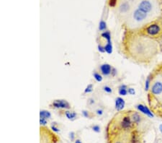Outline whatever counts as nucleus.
<instances>
[{
    "mask_svg": "<svg viewBox=\"0 0 162 143\" xmlns=\"http://www.w3.org/2000/svg\"><path fill=\"white\" fill-rule=\"evenodd\" d=\"M96 114H97V115H99V116H102L103 114V110L99 108V109H97V111H96Z\"/></svg>",
    "mask_w": 162,
    "mask_h": 143,
    "instance_id": "obj_28",
    "label": "nucleus"
},
{
    "mask_svg": "<svg viewBox=\"0 0 162 143\" xmlns=\"http://www.w3.org/2000/svg\"><path fill=\"white\" fill-rule=\"evenodd\" d=\"M70 139H71V141H73V140H74V138H75V134H74V132H71L70 133Z\"/></svg>",
    "mask_w": 162,
    "mask_h": 143,
    "instance_id": "obj_30",
    "label": "nucleus"
},
{
    "mask_svg": "<svg viewBox=\"0 0 162 143\" xmlns=\"http://www.w3.org/2000/svg\"><path fill=\"white\" fill-rule=\"evenodd\" d=\"M93 76H94V78L96 80V81L97 82H102L103 80V78H102V74H100L98 73V72H94L93 73Z\"/></svg>",
    "mask_w": 162,
    "mask_h": 143,
    "instance_id": "obj_17",
    "label": "nucleus"
},
{
    "mask_svg": "<svg viewBox=\"0 0 162 143\" xmlns=\"http://www.w3.org/2000/svg\"><path fill=\"white\" fill-rule=\"evenodd\" d=\"M105 52L108 53V54H111L112 53V42H107L106 44L105 45Z\"/></svg>",
    "mask_w": 162,
    "mask_h": 143,
    "instance_id": "obj_15",
    "label": "nucleus"
},
{
    "mask_svg": "<svg viewBox=\"0 0 162 143\" xmlns=\"http://www.w3.org/2000/svg\"><path fill=\"white\" fill-rule=\"evenodd\" d=\"M51 117V114L49 111H46V110H42L40 111V119H50Z\"/></svg>",
    "mask_w": 162,
    "mask_h": 143,
    "instance_id": "obj_12",
    "label": "nucleus"
},
{
    "mask_svg": "<svg viewBox=\"0 0 162 143\" xmlns=\"http://www.w3.org/2000/svg\"><path fill=\"white\" fill-rule=\"evenodd\" d=\"M99 30L102 32H104V31H107V23L106 22H105L104 20H101L99 24Z\"/></svg>",
    "mask_w": 162,
    "mask_h": 143,
    "instance_id": "obj_16",
    "label": "nucleus"
},
{
    "mask_svg": "<svg viewBox=\"0 0 162 143\" xmlns=\"http://www.w3.org/2000/svg\"><path fill=\"white\" fill-rule=\"evenodd\" d=\"M125 105V102L124 99H123L120 97H118L115 99V109L117 111H121L123 109Z\"/></svg>",
    "mask_w": 162,
    "mask_h": 143,
    "instance_id": "obj_8",
    "label": "nucleus"
},
{
    "mask_svg": "<svg viewBox=\"0 0 162 143\" xmlns=\"http://www.w3.org/2000/svg\"><path fill=\"white\" fill-rule=\"evenodd\" d=\"M158 43L159 44V48H160V51L162 52V37L159 40H158Z\"/></svg>",
    "mask_w": 162,
    "mask_h": 143,
    "instance_id": "obj_27",
    "label": "nucleus"
},
{
    "mask_svg": "<svg viewBox=\"0 0 162 143\" xmlns=\"http://www.w3.org/2000/svg\"><path fill=\"white\" fill-rule=\"evenodd\" d=\"M127 93L130 95H134L135 94V90L133 88H128L127 89Z\"/></svg>",
    "mask_w": 162,
    "mask_h": 143,
    "instance_id": "obj_26",
    "label": "nucleus"
},
{
    "mask_svg": "<svg viewBox=\"0 0 162 143\" xmlns=\"http://www.w3.org/2000/svg\"><path fill=\"white\" fill-rule=\"evenodd\" d=\"M130 4H129L128 2H124L120 5V7H119V9L120 11V13L123 14H125L127 13V12H129V9H130Z\"/></svg>",
    "mask_w": 162,
    "mask_h": 143,
    "instance_id": "obj_10",
    "label": "nucleus"
},
{
    "mask_svg": "<svg viewBox=\"0 0 162 143\" xmlns=\"http://www.w3.org/2000/svg\"><path fill=\"white\" fill-rule=\"evenodd\" d=\"M112 67L110 64H103L100 67V73L104 76H109L112 73Z\"/></svg>",
    "mask_w": 162,
    "mask_h": 143,
    "instance_id": "obj_6",
    "label": "nucleus"
},
{
    "mask_svg": "<svg viewBox=\"0 0 162 143\" xmlns=\"http://www.w3.org/2000/svg\"><path fill=\"white\" fill-rule=\"evenodd\" d=\"M50 128H51V130H53V132H60L59 129H58L57 126H56V125L53 124H53L51 125V126H50Z\"/></svg>",
    "mask_w": 162,
    "mask_h": 143,
    "instance_id": "obj_24",
    "label": "nucleus"
},
{
    "mask_svg": "<svg viewBox=\"0 0 162 143\" xmlns=\"http://www.w3.org/2000/svg\"><path fill=\"white\" fill-rule=\"evenodd\" d=\"M92 130L97 133L100 132V131H101V130H100V126H99V125H94V126H92Z\"/></svg>",
    "mask_w": 162,
    "mask_h": 143,
    "instance_id": "obj_21",
    "label": "nucleus"
},
{
    "mask_svg": "<svg viewBox=\"0 0 162 143\" xmlns=\"http://www.w3.org/2000/svg\"><path fill=\"white\" fill-rule=\"evenodd\" d=\"M122 46L127 58L138 64L151 62L160 51L156 40L142 35L137 31L127 30L122 39Z\"/></svg>",
    "mask_w": 162,
    "mask_h": 143,
    "instance_id": "obj_1",
    "label": "nucleus"
},
{
    "mask_svg": "<svg viewBox=\"0 0 162 143\" xmlns=\"http://www.w3.org/2000/svg\"><path fill=\"white\" fill-rule=\"evenodd\" d=\"M74 143H82V142H81L80 140H79V139H77V140H75V142Z\"/></svg>",
    "mask_w": 162,
    "mask_h": 143,
    "instance_id": "obj_31",
    "label": "nucleus"
},
{
    "mask_svg": "<svg viewBox=\"0 0 162 143\" xmlns=\"http://www.w3.org/2000/svg\"><path fill=\"white\" fill-rule=\"evenodd\" d=\"M101 37L103 38L104 39H105L107 41V42H112L111 41V33L109 31H104L101 33Z\"/></svg>",
    "mask_w": 162,
    "mask_h": 143,
    "instance_id": "obj_14",
    "label": "nucleus"
},
{
    "mask_svg": "<svg viewBox=\"0 0 162 143\" xmlns=\"http://www.w3.org/2000/svg\"><path fill=\"white\" fill-rule=\"evenodd\" d=\"M136 108L138 109V111H140L142 114H145V116H149V117H153V114L150 109H149L146 106H144L143 104H138L136 106Z\"/></svg>",
    "mask_w": 162,
    "mask_h": 143,
    "instance_id": "obj_7",
    "label": "nucleus"
},
{
    "mask_svg": "<svg viewBox=\"0 0 162 143\" xmlns=\"http://www.w3.org/2000/svg\"><path fill=\"white\" fill-rule=\"evenodd\" d=\"M64 115L66 116V117L68 119L71 121H74L77 118V114L74 111H66L64 113Z\"/></svg>",
    "mask_w": 162,
    "mask_h": 143,
    "instance_id": "obj_11",
    "label": "nucleus"
},
{
    "mask_svg": "<svg viewBox=\"0 0 162 143\" xmlns=\"http://www.w3.org/2000/svg\"><path fill=\"white\" fill-rule=\"evenodd\" d=\"M103 90H104L105 93H108V94H110V93H112V89L111 88L110 86H108V85L104 86V87H103Z\"/></svg>",
    "mask_w": 162,
    "mask_h": 143,
    "instance_id": "obj_20",
    "label": "nucleus"
},
{
    "mask_svg": "<svg viewBox=\"0 0 162 143\" xmlns=\"http://www.w3.org/2000/svg\"><path fill=\"white\" fill-rule=\"evenodd\" d=\"M97 48H98L99 51L101 52V53H105V46H102V45L101 43H99L98 46H97Z\"/></svg>",
    "mask_w": 162,
    "mask_h": 143,
    "instance_id": "obj_23",
    "label": "nucleus"
},
{
    "mask_svg": "<svg viewBox=\"0 0 162 143\" xmlns=\"http://www.w3.org/2000/svg\"><path fill=\"white\" fill-rule=\"evenodd\" d=\"M123 128L111 120L106 129L108 143H142L145 127Z\"/></svg>",
    "mask_w": 162,
    "mask_h": 143,
    "instance_id": "obj_2",
    "label": "nucleus"
},
{
    "mask_svg": "<svg viewBox=\"0 0 162 143\" xmlns=\"http://www.w3.org/2000/svg\"><path fill=\"white\" fill-rule=\"evenodd\" d=\"M151 109L153 113L156 114L159 117L162 118V102L160 103L159 104H158V105L155 106Z\"/></svg>",
    "mask_w": 162,
    "mask_h": 143,
    "instance_id": "obj_9",
    "label": "nucleus"
},
{
    "mask_svg": "<svg viewBox=\"0 0 162 143\" xmlns=\"http://www.w3.org/2000/svg\"><path fill=\"white\" fill-rule=\"evenodd\" d=\"M93 90V85L92 84H90L86 86V88H85L84 90V93H90L91 92H92Z\"/></svg>",
    "mask_w": 162,
    "mask_h": 143,
    "instance_id": "obj_18",
    "label": "nucleus"
},
{
    "mask_svg": "<svg viewBox=\"0 0 162 143\" xmlns=\"http://www.w3.org/2000/svg\"><path fill=\"white\" fill-rule=\"evenodd\" d=\"M53 108H59V109L68 110L71 108V105L69 103L67 102L66 100H54L50 104Z\"/></svg>",
    "mask_w": 162,
    "mask_h": 143,
    "instance_id": "obj_5",
    "label": "nucleus"
},
{
    "mask_svg": "<svg viewBox=\"0 0 162 143\" xmlns=\"http://www.w3.org/2000/svg\"><path fill=\"white\" fill-rule=\"evenodd\" d=\"M137 31L142 35L158 41L162 37V19L152 20Z\"/></svg>",
    "mask_w": 162,
    "mask_h": 143,
    "instance_id": "obj_3",
    "label": "nucleus"
},
{
    "mask_svg": "<svg viewBox=\"0 0 162 143\" xmlns=\"http://www.w3.org/2000/svg\"><path fill=\"white\" fill-rule=\"evenodd\" d=\"M117 4H118V0H109L108 1V5L112 8L115 7L117 5Z\"/></svg>",
    "mask_w": 162,
    "mask_h": 143,
    "instance_id": "obj_19",
    "label": "nucleus"
},
{
    "mask_svg": "<svg viewBox=\"0 0 162 143\" xmlns=\"http://www.w3.org/2000/svg\"><path fill=\"white\" fill-rule=\"evenodd\" d=\"M127 87L125 85H121L118 88V93L120 96H126L127 93Z\"/></svg>",
    "mask_w": 162,
    "mask_h": 143,
    "instance_id": "obj_13",
    "label": "nucleus"
},
{
    "mask_svg": "<svg viewBox=\"0 0 162 143\" xmlns=\"http://www.w3.org/2000/svg\"><path fill=\"white\" fill-rule=\"evenodd\" d=\"M40 124L41 125H46L47 124V119H40Z\"/></svg>",
    "mask_w": 162,
    "mask_h": 143,
    "instance_id": "obj_25",
    "label": "nucleus"
},
{
    "mask_svg": "<svg viewBox=\"0 0 162 143\" xmlns=\"http://www.w3.org/2000/svg\"><path fill=\"white\" fill-rule=\"evenodd\" d=\"M137 8L151 16V14L154 9V6L151 0H140L138 2Z\"/></svg>",
    "mask_w": 162,
    "mask_h": 143,
    "instance_id": "obj_4",
    "label": "nucleus"
},
{
    "mask_svg": "<svg viewBox=\"0 0 162 143\" xmlns=\"http://www.w3.org/2000/svg\"><path fill=\"white\" fill-rule=\"evenodd\" d=\"M82 115H83L84 117H85V118H90V117H91V115H90V111H86V110H84V111H82Z\"/></svg>",
    "mask_w": 162,
    "mask_h": 143,
    "instance_id": "obj_22",
    "label": "nucleus"
},
{
    "mask_svg": "<svg viewBox=\"0 0 162 143\" xmlns=\"http://www.w3.org/2000/svg\"><path fill=\"white\" fill-rule=\"evenodd\" d=\"M117 74V69L115 68H113L112 67V73H111V75L112 77H115Z\"/></svg>",
    "mask_w": 162,
    "mask_h": 143,
    "instance_id": "obj_29",
    "label": "nucleus"
}]
</instances>
